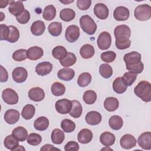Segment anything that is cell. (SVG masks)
Here are the masks:
<instances>
[{"label":"cell","mask_w":151,"mask_h":151,"mask_svg":"<svg viewBox=\"0 0 151 151\" xmlns=\"http://www.w3.org/2000/svg\"><path fill=\"white\" fill-rule=\"evenodd\" d=\"M141 58V54L137 51H132L124 55L123 60L126 64V69L137 74L141 73L144 68Z\"/></svg>","instance_id":"6da1fadb"},{"label":"cell","mask_w":151,"mask_h":151,"mask_svg":"<svg viewBox=\"0 0 151 151\" xmlns=\"http://www.w3.org/2000/svg\"><path fill=\"white\" fill-rule=\"evenodd\" d=\"M134 94L145 102L151 100V84L149 81H141L134 89Z\"/></svg>","instance_id":"7a4b0ae2"},{"label":"cell","mask_w":151,"mask_h":151,"mask_svg":"<svg viewBox=\"0 0 151 151\" xmlns=\"http://www.w3.org/2000/svg\"><path fill=\"white\" fill-rule=\"evenodd\" d=\"M80 24L83 31L88 35H93L96 31L97 25L92 18L88 15H83L80 18Z\"/></svg>","instance_id":"3957f363"},{"label":"cell","mask_w":151,"mask_h":151,"mask_svg":"<svg viewBox=\"0 0 151 151\" xmlns=\"http://www.w3.org/2000/svg\"><path fill=\"white\" fill-rule=\"evenodd\" d=\"M134 15L139 21H147L151 17V7L148 4L139 5L135 8Z\"/></svg>","instance_id":"277c9868"},{"label":"cell","mask_w":151,"mask_h":151,"mask_svg":"<svg viewBox=\"0 0 151 151\" xmlns=\"http://www.w3.org/2000/svg\"><path fill=\"white\" fill-rule=\"evenodd\" d=\"M2 98L5 103L8 104L14 105L18 101V95L12 88H7L2 92Z\"/></svg>","instance_id":"5b68a950"},{"label":"cell","mask_w":151,"mask_h":151,"mask_svg":"<svg viewBox=\"0 0 151 151\" xmlns=\"http://www.w3.org/2000/svg\"><path fill=\"white\" fill-rule=\"evenodd\" d=\"M99 48L101 50H105L110 48L111 43V37L107 31H103L100 34L97 41Z\"/></svg>","instance_id":"8992f818"},{"label":"cell","mask_w":151,"mask_h":151,"mask_svg":"<svg viewBox=\"0 0 151 151\" xmlns=\"http://www.w3.org/2000/svg\"><path fill=\"white\" fill-rule=\"evenodd\" d=\"M80 36V28L76 25H71L68 26L65 33V38L69 42H74L76 41Z\"/></svg>","instance_id":"52a82bcc"},{"label":"cell","mask_w":151,"mask_h":151,"mask_svg":"<svg viewBox=\"0 0 151 151\" xmlns=\"http://www.w3.org/2000/svg\"><path fill=\"white\" fill-rule=\"evenodd\" d=\"M55 107L57 112L60 114H65L69 113L71 107L72 103L71 101L67 99H63L58 100L55 104Z\"/></svg>","instance_id":"ba28073f"},{"label":"cell","mask_w":151,"mask_h":151,"mask_svg":"<svg viewBox=\"0 0 151 151\" xmlns=\"http://www.w3.org/2000/svg\"><path fill=\"white\" fill-rule=\"evenodd\" d=\"M114 34L116 39H129L131 35V30L126 25H119L114 28Z\"/></svg>","instance_id":"9c48e42d"},{"label":"cell","mask_w":151,"mask_h":151,"mask_svg":"<svg viewBox=\"0 0 151 151\" xmlns=\"http://www.w3.org/2000/svg\"><path fill=\"white\" fill-rule=\"evenodd\" d=\"M13 80L18 83L24 82L28 77L27 70L22 67H18L14 68L12 73Z\"/></svg>","instance_id":"30bf717a"},{"label":"cell","mask_w":151,"mask_h":151,"mask_svg":"<svg viewBox=\"0 0 151 151\" xmlns=\"http://www.w3.org/2000/svg\"><path fill=\"white\" fill-rule=\"evenodd\" d=\"M139 146L144 150L151 149V133L146 132L142 133L137 139Z\"/></svg>","instance_id":"8fae6325"},{"label":"cell","mask_w":151,"mask_h":151,"mask_svg":"<svg viewBox=\"0 0 151 151\" xmlns=\"http://www.w3.org/2000/svg\"><path fill=\"white\" fill-rule=\"evenodd\" d=\"M136 140L135 137L130 134L123 135L120 140V144L122 147L125 149H130L136 145Z\"/></svg>","instance_id":"7c38bea8"},{"label":"cell","mask_w":151,"mask_h":151,"mask_svg":"<svg viewBox=\"0 0 151 151\" xmlns=\"http://www.w3.org/2000/svg\"><path fill=\"white\" fill-rule=\"evenodd\" d=\"M94 13L95 15L100 19H106L109 14L107 6L103 3H97L94 7Z\"/></svg>","instance_id":"4fadbf2b"},{"label":"cell","mask_w":151,"mask_h":151,"mask_svg":"<svg viewBox=\"0 0 151 151\" xmlns=\"http://www.w3.org/2000/svg\"><path fill=\"white\" fill-rule=\"evenodd\" d=\"M129 15L130 12L128 8L123 6H120L116 8L113 12L114 19L120 21L127 20L129 18Z\"/></svg>","instance_id":"5bb4252c"},{"label":"cell","mask_w":151,"mask_h":151,"mask_svg":"<svg viewBox=\"0 0 151 151\" xmlns=\"http://www.w3.org/2000/svg\"><path fill=\"white\" fill-rule=\"evenodd\" d=\"M28 97L31 100L34 101H41L44 99L45 93L41 88L35 87L31 88L29 90Z\"/></svg>","instance_id":"9a60e30c"},{"label":"cell","mask_w":151,"mask_h":151,"mask_svg":"<svg viewBox=\"0 0 151 151\" xmlns=\"http://www.w3.org/2000/svg\"><path fill=\"white\" fill-rule=\"evenodd\" d=\"M52 69V64L51 63L44 61L37 65L35 67V72L38 75L44 76L50 73Z\"/></svg>","instance_id":"2e32d148"},{"label":"cell","mask_w":151,"mask_h":151,"mask_svg":"<svg viewBox=\"0 0 151 151\" xmlns=\"http://www.w3.org/2000/svg\"><path fill=\"white\" fill-rule=\"evenodd\" d=\"M19 116L20 114L18 110L9 109L4 114V120L9 124H14L19 120Z\"/></svg>","instance_id":"e0dca14e"},{"label":"cell","mask_w":151,"mask_h":151,"mask_svg":"<svg viewBox=\"0 0 151 151\" xmlns=\"http://www.w3.org/2000/svg\"><path fill=\"white\" fill-rule=\"evenodd\" d=\"M85 119L87 124L94 126L99 124L101 122L102 117L101 114L98 111H91L87 113Z\"/></svg>","instance_id":"ac0fdd59"},{"label":"cell","mask_w":151,"mask_h":151,"mask_svg":"<svg viewBox=\"0 0 151 151\" xmlns=\"http://www.w3.org/2000/svg\"><path fill=\"white\" fill-rule=\"evenodd\" d=\"M44 54L43 50L38 46H33L27 50V58L30 60H37Z\"/></svg>","instance_id":"d6986e66"},{"label":"cell","mask_w":151,"mask_h":151,"mask_svg":"<svg viewBox=\"0 0 151 151\" xmlns=\"http://www.w3.org/2000/svg\"><path fill=\"white\" fill-rule=\"evenodd\" d=\"M24 10V6L21 1H11L8 11L11 14L17 17L22 14Z\"/></svg>","instance_id":"ffe728a7"},{"label":"cell","mask_w":151,"mask_h":151,"mask_svg":"<svg viewBox=\"0 0 151 151\" xmlns=\"http://www.w3.org/2000/svg\"><path fill=\"white\" fill-rule=\"evenodd\" d=\"M93 139V133L88 129L81 130L77 134L78 141L82 144H87L91 142Z\"/></svg>","instance_id":"44dd1931"},{"label":"cell","mask_w":151,"mask_h":151,"mask_svg":"<svg viewBox=\"0 0 151 151\" xmlns=\"http://www.w3.org/2000/svg\"><path fill=\"white\" fill-rule=\"evenodd\" d=\"M116 137L114 134L109 132H103L100 136V142L103 145L106 147L113 145L114 143Z\"/></svg>","instance_id":"7402d4cb"},{"label":"cell","mask_w":151,"mask_h":151,"mask_svg":"<svg viewBox=\"0 0 151 151\" xmlns=\"http://www.w3.org/2000/svg\"><path fill=\"white\" fill-rule=\"evenodd\" d=\"M75 75L73 69L67 67L60 69L57 73L58 77L64 81H70L72 80Z\"/></svg>","instance_id":"603a6c76"},{"label":"cell","mask_w":151,"mask_h":151,"mask_svg":"<svg viewBox=\"0 0 151 151\" xmlns=\"http://www.w3.org/2000/svg\"><path fill=\"white\" fill-rule=\"evenodd\" d=\"M12 135L19 142H24L28 137V132L24 127L18 126L13 129Z\"/></svg>","instance_id":"cb8c5ba5"},{"label":"cell","mask_w":151,"mask_h":151,"mask_svg":"<svg viewBox=\"0 0 151 151\" xmlns=\"http://www.w3.org/2000/svg\"><path fill=\"white\" fill-rule=\"evenodd\" d=\"M30 29L33 35L36 36H40L42 35L45 31V24L43 21L40 20L35 21L32 24Z\"/></svg>","instance_id":"d4e9b609"},{"label":"cell","mask_w":151,"mask_h":151,"mask_svg":"<svg viewBox=\"0 0 151 151\" xmlns=\"http://www.w3.org/2000/svg\"><path fill=\"white\" fill-rule=\"evenodd\" d=\"M119 100L113 97H107L104 102V109L109 111H114L119 107Z\"/></svg>","instance_id":"484cf974"},{"label":"cell","mask_w":151,"mask_h":151,"mask_svg":"<svg viewBox=\"0 0 151 151\" xmlns=\"http://www.w3.org/2000/svg\"><path fill=\"white\" fill-rule=\"evenodd\" d=\"M94 48L93 45L88 44L83 45L80 50V54L81 57L84 59H88L91 58L94 55Z\"/></svg>","instance_id":"4316f807"},{"label":"cell","mask_w":151,"mask_h":151,"mask_svg":"<svg viewBox=\"0 0 151 151\" xmlns=\"http://www.w3.org/2000/svg\"><path fill=\"white\" fill-rule=\"evenodd\" d=\"M49 126V120L45 116H41L37 118L34 123V128L39 131L45 130Z\"/></svg>","instance_id":"83f0119b"},{"label":"cell","mask_w":151,"mask_h":151,"mask_svg":"<svg viewBox=\"0 0 151 151\" xmlns=\"http://www.w3.org/2000/svg\"><path fill=\"white\" fill-rule=\"evenodd\" d=\"M72 107L69 113L73 117L77 119L81 116L83 111V107L80 103L77 100H72Z\"/></svg>","instance_id":"f1b7e54d"},{"label":"cell","mask_w":151,"mask_h":151,"mask_svg":"<svg viewBox=\"0 0 151 151\" xmlns=\"http://www.w3.org/2000/svg\"><path fill=\"white\" fill-rule=\"evenodd\" d=\"M65 138L64 133L59 129H55L51 134V139L53 143L56 145L61 144Z\"/></svg>","instance_id":"f546056e"},{"label":"cell","mask_w":151,"mask_h":151,"mask_svg":"<svg viewBox=\"0 0 151 151\" xmlns=\"http://www.w3.org/2000/svg\"><path fill=\"white\" fill-rule=\"evenodd\" d=\"M127 86L124 84L121 77H117L113 83V89L117 94H122L127 90Z\"/></svg>","instance_id":"4dcf8cb0"},{"label":"cell","mask_w":151,"mask_h":151,"mask_svg":"<svg viewBox=\"0 0 151 151\" xmlns=\"http://www.w3.org/2000/svg\"><path fill=\"white\" fill-rule=\"evenodd\" d=\"M109 124L112 129L118 130L122 127L123 125V121L120 116L114 115L110 118L109 120Z\"/></svg>","instance_id":"1f68e13d"},{"label":"cell","mask_w":151,"mask_h":151,"mask_svg":"<svg viewBox=\"0 0 151 151\" xmlns=\"http://www.w3.org/2000/svg\"><path fill=\"white\" fill-rule=\"evenodd\" d=\"M77 61V57L74 54L68 52L67 53L65 57L62 60H60L61 65L64 67H68L74 65Z\"/></svg>","instance_id":"d6a6232c"},{"label":"cell","mask_w":151,"mask_h":151,"mask_svg":"<svg viewBox=\"0 0 151 151\" xmlns=\"http://www.w3.org/2000/svg\"><path fill=\"white\" fill-rule=\"evenodd\" d=\"M56 12V9L54 6L49 5L45 7L42 13V17L47 21H51L55 17Z\"/></svg>","instance_id":"836d02e7"},{"label":"cell","mask_w":151,"mask_h":151,"mask_svg":"<svg viewBox=\"0 0 151 151\" xmlns=\"http://www.w3.org/2000/svg\"><path fill=\"white\" fill-rule=\"evenodd\" d=\"M49 33L54 37H57L61 34L62 24L59 22H52L48 27Z\"/></svg>","instance_id":"e575fe53"},{"label":"cell","mask_w":151,"mask_h":151,"mask_svg":"<svg viewBox=\"0 0 151 151\" xmlns=\"http://www.w3.org/2000/svg\"><path fill=\"white\" fill-rule=\"evenodd\" d=\"M76 16L75 12L70 8H64L60 13V18L64 21L69 22L74 19Z\"/></svg>","instance_id":"d590c367"},{"label":"cell","mask_w":151,"mask_h":151,"mask_svg":"<svg viewBox=\"0 0 151 151\" xmlns=\"http://www.w3.org/2000/svg\"><path fill=\"white\" fill-rule=\"evenodd\" d=\"M35 112V108L34 106L32 104H28L25 105L23 107L21 112V115L24 119L29 120L33 117V116H34Z\"/></svg>","instance_id":"8d00e7d4"},{"label":"cell","mask_w":151,"mask_h":151,"mask_svg":"<svg viewBox=\"0 0 151 151\" xmlns=\"http://www.w3.org/2000/svg\"><path fill=\"white\" fill-rule=\"evenodd\" d=\"M4 145L6 149L11 150H14V149L19 145V141L12 134H9L5 138Z\"/></svg>","instance_id":"74e56055"},{"label":"cell","mask_w":151,"mask_h":151,"mask_svg":"<svg viewBox=\"0 0 151 151\" xmlns=\"http://www.w3.org/2000/svg\"><path fill=\"white\" fill-rule=\"evenodd\" d=\"M52 94L55 96H61L65 93V87L60 82L54 83L51 87Z\"/></svg>","instance_id":"f35d334b"},{"label":"cell","mask_w":151,"mask_h":151,"mask_svg":"<svg viewBox=\"0 0 151 151\" xmlns=\"http://www.w3.org/2000/svg\"><path fill=\"white\" fill-rule=\"evenodd\" d=\"M91 81V76L89 73H83L78 77L77 84L80 87L87 86Z\"/></svg>","instance_id":"ab89813d"},{"label":"cell","mask_w":151,"mask_h":151,"mask_svg":"<svg viewBox=\"0 0 151 151\" xmlns=\"http://www.w3.org/2000/svg\"><path fill=\"white\" fill-rule=\"evenodd\" d=\"M67 50L63 46L58 45L54 47L52 51V55L55 59L61 60L67 55Z\"/></svg>","instance_id":"60d3db41"},{"label":"cell","mask_w":151,"mask_h":151,"mask_svg":"<svg viewBox=\"0 0 151 151\" xmlns=\"http://www.w3.org/2000/svg\"><path fill=\"white\" fill-rule=\"evenodd\" d=\"M83 99L85 103L87 104H93L96 101L97 94L93 90H87L83 94Z\"/></svg>","instance_id":"b9f144b4"},{"label":"cell","mask_w":151,"mask_h":151,"mask_svg":"<svg viewBox=\"0 0 151 151\" xmlns=\"http://www.w3.org/2000/svg\"><path fill=\"white\" fill-rule=\"evenodd\" d=\"M137 74L128 71L125 73L122 78L124 84L128 87L132 86L134 83L137 78Z\"/></svg>","instance_id":"7bdbcfd3"},{"label":"cell","mask_w":151,"mask_h":151,"mask_svg":"<svg viewBox=\"0 0 151 151\" xmlns=\"http://www.w3.org/2000/svg\"><path fill=\"white\" fill-rule=\"evenodd\" d=\"M61 127L65 132L71 133L75 130L76 124L73 121L65 119L62 120L61 123Z\"/></svg>","instance_id":"ee69618b"},{"label":"cell","mask_w":151,"mask_h":151,"mask_svg":"<svg viewBox=\"0 0 151 151\" xmlns=\"http://www.w3.org/2000/svg\"><path fill=\"white\" fill-rule=\"evenodd\" d=\"M99 73L103 78H109L113 74V70L109 64H102L99 67Z\"/></svg>","instance_id":"f6af8a7d"},{"label":"cell","mask_w":151,"mask_h":151,"mask_svg":"<svg viewBox=\"0 0 151 151\" xmlns=\"http://www.w3.org/2000/svg\"><path fill=\"white\" fill-rule=\"evenodd\" d=\"M10 33L7 41L11 43H14L17 42L19 38V32L18 28L14 25H9Z\"/></svg>","instance_id":"bcb514c9"},{"label":"cell","mask_w":151,"mask_h":151,"mask_svg":"<svg viewBox=\"0 0 151 151\" xmlns=\"http://www.w3.org/2000/svg\"><path fill=\"white\" fill-rule=\"evenodd\" d=\"M42 137L35 133H30L27 137V143L32 146H37L41 143Z\"/></svg>","instance_id":"7dc6e473"},{"label":"cell","mask_w":151,"mask_h":151,"mask_svg":"<svg viewBox=\"0 0 151 151\" xmlns=\"http://www.w3.org/2000/svg\"><path fill=\"white\" fill-rule=\"evenodd\" d=\"M27 58V50L25 49H19L12 54V59L16 61H22Z\"/></svg>","instance_id":"c3c4849f"},{"label":"cell","mask_w":151,"mask_h":151,"mask_svg":"<svg viewBox=\"0 0 151 151\" xmlns=\"http://www.w3.org/2000/svg\"><path fill=\"white\" fill-rule=\"evenodd\" d=\"M101 59L106 63H111L113 62L116 57V54L112 51H108L103 52L100 55Z\"/></svg>","instance_id":"681fc988"},{"label":"cell","mask_w":151,"mask_h":151,"mask_svg":"<svg viewBox=\"0 0 151 151\" xmlns=\"http://www.w3.org/2000/svg\"><path fill=\"white\" fill-rule=\"evenodd\" d=\"M115 45L119 50H124L130 46L131 41L129 39H116Z\"/></svg>","instance_id":"f907efd6"},{"label":"cell","mask_w":151,"mask_h":151,"mask_svg":"<svg viewBox=\"0 0 151 151\" xmlns=\"http://www.w3.org/2000/svg\"><path fill=\"white\" fill-rule=\"evenodd\" d=\"M17 21L21 24H27L30 19V14L29 12L25 9L24 12L19 15L16 17Z\"/></svg>","instance_id":"816d5d0a"},{"label":"cell","mask_w":151,"mask_h":151,"mask_svg":"<svg viewBox=\"0 0 151 151\" xmlns=\"http://www.w3.org/2000/svg\"><path fill=\"white\" fill-rule=\"evenodd\" d=\"M1 28V38L0 40L1 41L2 40H6L7 41L9 33H10V29L9 28V26H7L5 24H1L0 25Z\"/></svg>","instance_id":"f5cc1de1"},{"label":"cell","mask_w":151,"mask_h":151,"mask_svg":"<svg viewBox=\"0 0 151 151\" xmlns=\"http://www.w3.org/2000/svg\"><path fill=\"white\" fill-rule=\"evenodd\" d=\"M91 4V0H78L77 1V7L82 11L88 9Z\"/></svg>","instance_id":"db71d44e"},{"label":"cell","mask_w":151,"mask_h":151,"mask_svg":"<svg viewBox=\"0 0 151 151\" xmlns=\"http://www.w3.org/2000/svg\"><path fill=\"white\" fill-rule=\"evenodd\" d=\"M65 150H79V145L77 142L75 141H70L64 146Z\"/></svg>","instance_id":"11a10c76"},{"label":"cell","mask_w":151,"mask_h":151,"mask_svg":"<svg viewBox=\"0 0 151 151\" xmlns=\"http://www.w3.org/2000/svg\"><path fill=\"white\" fill-rule=\"evenodd\" d=\"M1 68V82H6L8 78V74L6 70L2 66L0 65Z\"/></svg>","instance_id":"9f6ffc18"},{"label":"cell","mask_w":151,"mask_h":151,"mask_svg":"<svg viewBox=\"0 0 151 151\" xmlns=\"http://www.w3.org/2000/svg\"><path fill=\"white\" fill-rule=\"evenodd\" d=\"M53 150H60V149L55 147L54 146H52V145H51L50 144H46V145H44L42 147H41V149H40L41 151Z\"/></svg>","instance_id":"6f0895ef"},{"label":"cell","mask_w":151,"mask_h":151,"mask_svg":"<svg viewBox=\"0 0 151 151\" xmlns=\"http://www.w3.org/2000/svg\"><path fill=\"white\" fill-rule=\"evenodd\" d=\"M8 3H11V1H0V8H3L6 7L8 5Z\"/></svg>","instance_id":"680465c9"},{"label":"cell","mask_w":151,"mask_h":151,"mask_svg":"<svg viewBox=\"0 0 151 151\" xmlns=\"http://www.w3.org/2000/svg\"><path fill=\"white\" fill-rule=\"evenodd\" d=\"M25 150V149L22 146H21V145H18L15 149L14 150Z\"/></svg>","instance_id":"91938a15"},{"label":"cell","mask_w":151,"mask_h":151,"mask_svg":"<svg viewBox=\"0 0 151 151\" xmlns=\"http://www.w3.org/2000/svg\"><path fill=\"white\" fill-rule=\"evenodd\" d=\"M0 15H1V19H0V21H3V19H4V18H5V15H4V13L2 12H0Z\"/></svg>","instance_id":"94428289"},{"label":"cell","mask_w":151,"mask_h":151,"mask_svg":"<svg viewBox=\"0 0 151 151\" xmlns=\"http://www.w3.org/2000/svg\"><path fill=\"white\" fill-rule=\"evenodd\" d=\"M60 2L61 3H63L64 4H69V3H71V2H73L74 1H60Z\"/></svg>","instance_id":"6125c7cd"}]
</instances>
